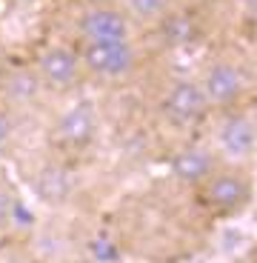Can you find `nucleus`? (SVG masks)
<instances>
[{"instance_id":"1","label":"nucleus","mask_w":257,"mask_h":263,"mask_svg":"<svg viewBox=\"0 0 257 263\" xmlns=\"http://www.w3.org/2000/svg\"><path fill=\"white\" fill-rule=\"evenodd\" d=\"M194 78H197L200 89H203L206 103H209L211 112L238 109L251 89V78L238 58H211Z\"/></svg>"},{"instance_id":"2","label":"nucleus","mask_w":257,"mask_h":263,"mask_svg":"<svg viewBox=\"0 0 257 263\" xmlns=\"http://www.w3.org/2000/svg\"><path fill=\"white\" fill-rule=\"evenodd\" d=\"M209 103H206V95L200 89L197 78H174L166 83V89L157 98V115L166 126L180 132H189L194 126H200L209 118Z\"/></svg>"},{"instance_id":"3","label":"nucleus","mask_w":257,"mask_h":263,"mask_svg":"<svg viewBox=\"0 0 257 263\" xmlns=\"http://www.w3.org/2000/svg\"><path fill=\"white\" fill-rule=\"evenodd\" d=\"M86 78L103 83H123L140 66V52L134 40H112V43H77Z\"/></svg>"},{"instance_id":"4","label":"nucleus","mask_w":257,"mask_h":263,"mask_svg":"<svg viewBox=\"0 0 257 263\" xmlns=\"http://www.w3.org/2000/svg\"><path fill=\"white\" fill-rule=\"evenodd\" d=\"M251 180L240 166H218L211 172L206 183L197 186L200 203L214 215H238L251 203Z\"/></svg>"},{"instance_id":"5","label":"nucleus","mask_w":257,"mask_h":263,"mask_svg":"<svg viewBox=\"0 0 257 263\" xmlns=\"http://www.w3.org/2000/svg\"><path fill=\"white\" fill-rule=\"evenodd\" d=\"M32 66L37 72L40 83H43V89H46V95H69L86 78L77 46H69V43H49V46H43L34 54Z\"/></svg>"},{"instance_id":"6","label":"nucleus","mask_w":257,"mask_h":263,"mask_svg":"<svg viewBox=\"0 0 257 263\" xmlns=\"http://www.w3.org/2000/svg\"><path fill=\"white\" fill-rule=\"evenodd\" d=\"M74 32H77L80 43H112V40H132L134 23L129 20L120 3L94 0L77 12Z\"/></svg>"},{"instance_id":"7","label":"nucleus","mask_w":257,"mask_h":263,"mask_svg":"<svg viewBox=\"0 0 257 263\" xmlns=\"http://www.w3.org/2000/svg\"><path fill=\"white\" fill-rule=\"evenodd\" d=\"M214 143H218V155L229 166H243L246 160H251L257 155V118H254V112H246V109L220 112Z\"/></svg>"},{"instance_id":"8","label":"nucleus","mask_w":257,"mask_h":263,"mask_svg":"<svg viewBox=\"0 0 257 263\" xmlns=\"http://www.w3.org/2000/svg\"><path fill=\"white\" fill-rule=\"evenodd\" d=\"M97 115H94L92 103H77L66 112H60L52 126V140L66 152H83L86 146H92L97 138Z\"/></svg>"},{"instance_id":"9","label":"nucleus","mask_w":257,"mask_h":263,"mask_svg":"<svg viewBox=\"0 0 257 263\" xmlns=\"http://www.w3.org/2000/svg\"><path fill=\"white\" fill-rule=\"evenodd\" d=\"M46 98V89L40 83L34 66H9L0 72V103H6L9 109L20 112V109H32L40 106Z\"/></svg>"},{"instance_id":"10","label":"nucleus","mask_w":257,"mask_h":263,"mask_svg":"<svg viewBox=\"0 0 257 263\" xmlns=\"http://www.w3.org/2000/svg\"><path fill=\"white\" fill-rule=\"evenodd\" d=\"M171 166V178L183 186L197 189L200 183H206L211 172L218 169V152L209 149L203 143H183L169 160Z\"/></svg>"},{"instance_id":"11","label":"nucleus","mask_w":257,"mask_h":263,"mask_svg":"<svg viewBox=\"0 0 257 263\" xmlns=\"http://www.w3.org/2000/svg\"><path fill=\"white\" fill-rule=\"evenodd\" d=\"M157 37L163 40V46L169 49H189L194 46L200 37H203V23H200V14L191 12V9H171L157 26H154Z\"/></svg>"},{"instance_id":"12","label":"nucleus","mask_w":257,"mask_h":263,"mask_svg":"<svg viewBox=\"0 0 257 263\" xmlns=\"http://www.w3.org/2000/svg\"><path fill=\"white\" fill-rule=\"evenodd\" d=\"M34 186H37V195L49 203H60L72 195V175L69 169H63L60 163H46L37 172L34 178Z\"/></svg>"},{"instance_id":"13","label":"nucleus","mask_w":257,"mask_h":263,"mask_svg":"<svg viewBox=\"0 0 257 263\" xmlns=\"http://www.w3.org/2000/svg\"><path fill=\"white\" fill-rule=\"evenodd\" d=\"M123 12L129 14L134 26H149L154 29L171 9L180 6V0H120Z\"/></svg>"},{"instance_id":"14","label":"nucleus","mask_w":257,"mask_h":263,"mask_svg":"<svg viewBox=\"0 0 257 263\" xmlns=\"http://www.w3.org/2000/svg\"><path fill=\"white\" fill-rule=\"evenodd\" d=\"M14 135H17V112L9 109L6 103H0V146L12 143Z\"/></svg>"},{"instance_id":"15","label":"nucleus","mask_w":257,"mask_h":263,"mask_svg":"<svg viewBox=\"0 0 257 263\" xmlns=\"http://www.w3.org/2000/svg\"><path fill=\"white\" fill-rule=\"evenodd\" d=\"M246 20L257 26V0H246Z\"/></svg>"},{"instance_id":"16","label":"nucleus","mask_w":257,"mask_h":263,"mask_svg":"<svg viewBox=\"0 0 257 263\" xmlns=\"http://www.w3.org/2000/svg\"><path fill=\"white\" fill-rule=\"evenodd\" d=\"M9 212H12V206H9L6 195L0 192V223H3V226H6V217H9Z\"/></svg>"},{"instance_id":"17","label":"nucleus","mask_w":257,"mask_h":263,"mask_svg":"<svg viewBox=\"0 0 257 263\" xmlns=\"http://www.w3.org/2000/svg\"><path fill=\"white\" fill-rule=\"evenodd\" d=\"M14 3H23V6H34V3H40V0H14Z\"/></svg>"},{"instance_id":"18","label":"nucleus","mask_w":257,"mask_h":263,"mask_svg":"<svg viewBox=\"0 0 257 263\" xmlns=\"http://www.w3.org/2000/svg\"><path fill=\"white\" fill-rule=\"evenodd\" d=\"M0 237H3V223H0Z\"/></svg>"},{"instance_id":"19","label":"nucleus","mask_w":257,"mask_h":263,"mask_svg":"<svg viewBox=\"0 0 257 263\" xmlns=\"http://www.w3.org/2000/svg\"><path fill=\"white\" fill-rule=\"evenodd\" d=\"M254 118H257V106H254Z\"/></svg>"}]
</instances>
